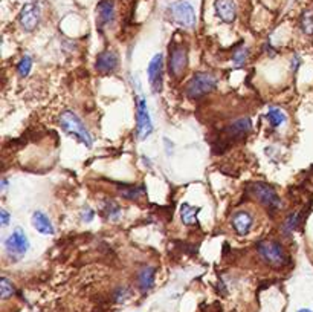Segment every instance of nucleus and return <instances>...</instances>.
Listing matches in <instances>:
<instances>
[{
	"label": "nucleus",
	"mask_w": 313,
	"mask_h": 312,
	"mask_svg": "<svg viewBox=\"0 0 313 312\" xmlns=\"http://www.w3.org/2000/svg\"><path fill=\"white\" fill-rule=\"evenodd\" d=\"M0 218H2V222H0V224H2V227H6L8 222H9V213L5 208L0 210Z\"/></svg>",
	"instance_id": "cd10ccee"
},
{
	"label": "nucleus",
	"mask_w": 313,
	"mask_h": 312,
	"mask_svg": "<svg viewBox=\"0 0 313 312\" xmlns=\"http://www.w3.org/2000/svg\"><path fill=\"white\" fill-rule=\"evenodd\" d=\"M155 268L153 267H144L139 274H138V285L141 290L146 293L149 291L150 288L153 286V282H155Z\"/></svg>",
	"instance_id": "f3484780"
},
{
	"label": "nucleus",
	"mask_w": 313,
	"mask_h": 312,
	"mask_svg": "<svg viewBox=\"0 0 313 312\" xmlns=\"http://www.w3.org/2000/svg\"><path fill=\"white\" fill-rule=\"evenodd\" d=\"M153 132V123L150 119V112L147 109V101L142 97L138 100V121H136V135L139 139H146Z\"/></svg>",
	"instance_id": "423d86ee"
},
{
	"label": "nucleus",
	"mask_w": 313,
	"mask_h": 312,
	"mask_svg": "<svg viewBox=\"0 0 313 312\" xmlns=\"http://www.w3.org/2000/svg\"><path fill=\"white\" fill-rule=\"evenodd\" d=\"M298 312H312V311L310 309H300Z\"/></svg>",
	"instance_id": "c756f323"
},
{
	"label": "nucleus",
	"mask_w": 313,
	"mask_h": 312,
	"mask_svg": "<svg viewBox=\"0 0 313 312\" xmlns=\"http://www.w3.org/2000/svg\"><path fill=\"white\" fill-rule=\"evenodd\" d=\"M5 251L9 259L12 260H20L29 250V241L28 236L23 233L21 228H15L5 241Z\"/></svg>",
	"instance_id": "39448f33"
},
{
	"label": "nucleus",
	"mask_w": 313,
	"mask_h": 312,
	"mask_svg": "<svg viewBox=\"0 0 313 312\" xmlns=\"http://www.w3.org/2000/svg\"><path fill=\"white\" fill-rule=\"evenodd\" d=\"M215 15L225 23H232L237 17V5L234 0H215Z\"/></svg>",
	"instance_id": "4468645a"
},
{
	"label": "nucleus",
	"mask_w": 313,
	"mask_h": 312,
	"mask_svg": "<svg viewBox=\"0 0 313 312\" xmlns=\"http://www.w3.org/2000/svg\"><path fill=\"white\" fill-rule=\"evenodd\" d=\"M248 57H249V49H248V47H246V46L238 47V49H237V51L234 52V55H232V64H234L235 67H242V66L246 64Z\"/></svg>",
	"instance_id": "5701e85b"
},
{
	"label": "nucleus",
	"mask_w": 313,
	"mask_h": 312,
	"mask_svg": "<svg viewBox=\"0 0 313 312\" xmlns=\"http://www.w3.org/2000/svg\"><path fill=\"white\" fill-rule=\"evenodd\" d=\"M252 225H254V216L246 210L237 211L232 216V228L238 236H246L251 231Z\"/></svg>",
	"instance_id": "f8f14e48"
},
{
	"label": "nucleus",
	"mask_w": 313,
	"mask_h": 312,
	"mask_svg": "<svg viewBox=\"0 0 313 312\" xmlns=\"http://www.w3.org/2000/svg\"><path fill=\"white\" fill-rule=\"evenodd\" d=\"M60 127L70 136H75L81 144H84L86 147L92 146V136L89 133V130L86 129V126L83 124V121L80 119V116L77 113H74L72 110H64L60 115Z\"/></svg>",
	"instance_id": "f257e3e1"
},
{
	"label": "nucleus",
	"mask_w": 313,
	"mask_h": 312,
	"mask_svg": "<svg viewBox=\"0 0 313 312\" xmlns=\"http://www.w3.org/2000/svg\"><path fill=\"white\" fill-rule=\"evenodd\" d=\"M93 216H95V213H93V210L90 207H86L83 210V213H81V218H83L84 222H90L93 219Z\"/></svg>",
	"instance_id": "bb28decb"
},
{
	"label": "nucleus",
	"mask_w": 313,
	"mask_h": 312,
	"mask_svg": "<svg viewBox=\"0 0 313 312\" xmlns=\"http://www.w3.org/2000/svg\"><path fill=\"white\" fill-rule=\"evenodd\" d=\"M14 294V286L12 283H9V280L6 277L2 279V285H0V296L2 299H8Z\"/></svg>",
	"instance_id": "a878e982"
},
{
	"label": "nucleus",
	"mask_w": 313,
	"mask_h": 312,
	"mask_svg": "<svg viewBox=\"0 0 313 312\" xmlns=\"http://www.w3.org/2000/svg\"><path fill=\"white\" fill-rule=\"evenodd\" d=\"M115 18V6L110 0H103L98 5V25L100 28H104L113 21Z\"/></svg>",
	"instance_id": "2eb2a0df"
},
{
	"label": "nucleus",
	"mask_w": 313,
	"mask_h": 312,
	"mask_svg": "<svg viewBox=\"0 0 313 312\" xmlns=\"http://www.w3.org/2000/svg\"><path fill=\"white\" fill-rule=\"evenodd\" d=\"M252 129V121L249 116H242V118H237L234 121L229 123V126L225 129V133L232 138V139H242L245 138Z\"/></svg>",
	"instance_id": "9b49d317"
},
{
	"label": "nucleus",
	"mask_w": 313,
	"mask_h": 312,
	"mask_svg": "<svg viewBox=\"0 0 313 312\" xmlns=\"http://www.w3.org/2000/svg\"><path fill=\"white\" fill-rule=\"evenodd\" d=\"M188 66V54L186 49L182 46H173L170 47V58H168V69L170 74L176 78L182 77L183 72Z\"/></svg>",
	"instance_id": "0eeeda50"
},
{
	"label": "nucleus",
	"mask_w": 313,
	"mask_h": 312,
	"mask_svg": "<svg viewBox=\"0 0 313 312\" xmlns=\"http://www.w3.org/2000/svg\"><path fill=\"white\" fill-rule=\"evenodd\" d=\"M18 21L23 29L32 32L40 23V8L35 3H26L18 14Z\"/></svg>",
	"instance_id": "9d476101"
},
{
	"label": "nucleus",
	"mask_w": 313,
	"mask_h": 312,
	"mask_svg": "<svg viewBox=\"0 0 313 312\" xmlns=\"http://www.w3.org/2000/svg\"><path fill=\"white\" fill-rule=\"evenodd\" d=\"M32 225L40 234H44V236L54 234V227H52L49 218H47V216L40 210L32 213Z\"/></svg>",
	"instance_id": "dca6fc26"
},
{
	"label": "nucleus",
	"mask_w": 313,
	"mask_h": 312,
	"mask_svg": "<svg viewBox=\"0 0 313 312\" xmlns=\"http://www.w3.org/2000/svg\"><path fill=\"white\" fill-rule=\"evenodd\" d=\"M300 25L304 34L307 35H313V9H307L303 12L301 18H300Z\"/></svg>",
	"instance_id": "412c9836"
},
{
	"label": "nucleus",
	"mask_w": 313,
	"mask_h": 312,
	"mask_svg": "<svg viewBox=\"0 0 313 312\" xmlns=\"http://www.w3.org/2000/svg\"><path fill=\"white\" fill-rule=\"evenodd\" d=\"M217 86V78L212 75L211 72H197V74L192 75V78L188 81L185 87V93L188 98L192 100H199L205 97L206 93L212 92Z\"/></svg>",
	"instance_id": "f03ea898"
},
{
	"label": "nucleus",
	"mask_w": 313,
	"mask_h": 312,
	"mask_svg": "<svg viewBox=\"0 0 313 312\" xmlns=\"http://www.w3.org/2000/svg\"><path fill=\"white\" fill-rule=\"evenodd\" d=\"M31 67H32V58L29 55L21 57V60L17 64V74H18V77H21V78L28 77L29 72H31Z\"/></svg>",
	"instance_id": "393cba45"
},
{
	"label": "nucleus",
	"mask_w": 313,
	"mask_h": 312,
	"mask_svg": "<svg viewBox=\"0 0 313 312\" xmlns=\"http://www.w3.org/2000/svg\"><path fill=\"white\" fill-rule=\"evenodd\" d=\"M248 190L249 193L263 205L266 207L268 210L271 211H275L281 207V199L278 196V193L274 190V187H271L269 184L266 182H261V181H257V182H252L248 185Z\"/></svg>",
	"instance_id": "20e7f679"
},
{
	"label": "nucleus",
	"mask_w": 313,
	"mask_h": 312,
	"mask_svg": "<svg viewBox=\"0 0 313 312\" xmlns=\"http://www.w3.org/2000/svg\"><path fill=\"white\" fill-rule=\"evenodd\" d=\"M103 210H104V214L107 216V219H112V221H118L119 216H121V207L113 201H106L103 205Z\"/></svg>",
	"instance_id": "4be33fe9"
},
{
	"label": "nucleus",
	"mask_w": 313,
	"mask_h": 312,
	"mask_svg": "<svg viewBox=\"0 0 313 312\" xmlns=\"http://www.w3.org/2000/svg\"><path fill=\"white\" fill-rule=\"evenodd\" d=\"M171 14L174 21L183 28H192L196 25V12L188 2H179L173 5Z\"/></svg>",
	"instance_id": "1a4fd4ad"
},
{
	"label": "nucleus",
	"mask_w": 313,
	"mask_h": 312,
	"mask_svg": "<svg viewBox=\"0 0 313 312\" xmlns=\"http://www.w3.org/2000/svg\"><path fill=\"white\" fill-rule=\"evenodd\" d=\"M300 214L298 213H291L286 218L284 224H283V231L284 234H291L294 230H297V227L300 225Z\"/></svg>",
	"instance_id": "b1692460"
},
{
	"label": "nucleus",
	"mask_w": 313,
	"mask_h": 312,
	"mask_svg": "<svg viewBox=\"0 0 313 312\" xmlns=\"http://www.w3.org/2000/svg\"><path fill=\"white\" fill-rule=\"evenodd\" d=\"M286 119H287V116H286V113L281 109L269 107V110H268V121H269V124L272 127H275V129L281 127L283 124H286Z\"/></svg>",
	"instance_id": "6ab92c4d"
},
{
	"label": "nucleus",
	"mask_w": 313,
	"mask_h": 312,
	"mask_svg": "<svg viewBox=\"0 0 313 312\" xmlns=\"http://www.w3.org/2000/svg\"><path fill=\"white\" fill-rule=\"evenodd\" d=\"M162 74H163V57L162 54H156L147 67V75L150 87L155 93H159L162 90Z\"/></svg>",
	"instance_id": "6e6552de"
},
{
	"label": "nucleus",
	"mask_w": 313,
	"mask_h": 312,
	"mask_svg": "<svg viewBox=\"0 0 313 312\" xmlns=\"http://www.w3.org/2000/svg\"><path fill=\"white\" fill-rule=\"evenodd\" d=\"M116 66H118V55L116 52L110 49L100 52L95 61V69L96 72H100V74H110V72L116 69Z\"/></svg>",
	"instance_id": "ddd939ff"
},
{
	"label": "nucleus",
	"mask_w": 313,
	"mask_h": 312,
	"mask_svg": "<svg viewBox=\"0 0 313 312\" xmlns=\"http://www.w3.org/2000/svg\"><path fill=\"white\" fill-rule=\"evenodd\" d=\"M300 64H301V58H300L298 55H295L294 60H292V70H297Z\"/></svg>",
	"instance_id": "c85d7f7f"
},
{
	"label": "nucleus",
	"mask_w": 313,
	"mask_h": 312,
	"mask_svg": "<svg viewBox=\"0 0 313 312\" xmlns=\"http://www.w3.org/2000/svg\"><path fill=\"white\" fill-rule=\"evenodd\" d=\"M119 193H121L123 198L129 199V201H138L139 196L142 195V188L141 187H133V185H121L119 184Z\"/></svg>",
	"instance_id": "aec40b11"
},
{
	"label": "nucleus",
	"mask_w": 313,
	"mask_h": 312,
	"mask_svg": "<svg viewBox=\"0 0 313 312\" xmlns=\"http://www.w3.org/2000/svg\"><path fill=\"white\" fill-rule=\"evenodd\" d=\"M200 208H196V207H192L189 205L188 202L182 204L180 207V216H182V222L185 225H192V224H196L197 222V214H199Z\"/></svg>",
	"instance_id": "a211bd4d"
},
{
	"label": "nucleus",
	"mask_w": 313,
	"mask_h": 312,
	"mask_svg": "<svg viewBox=\"0 0 313 312\" xmlns=\"http://www.w3.org/2000/svg\"><path fill=\"white\" fill-rule=\"evenodd\" d=\"M260 257L272 268H283L287 263V254L277 241H263L257 245Z\"/></svg>",
	"instance_id": "7ed1b4c3"
}]
</instances>
